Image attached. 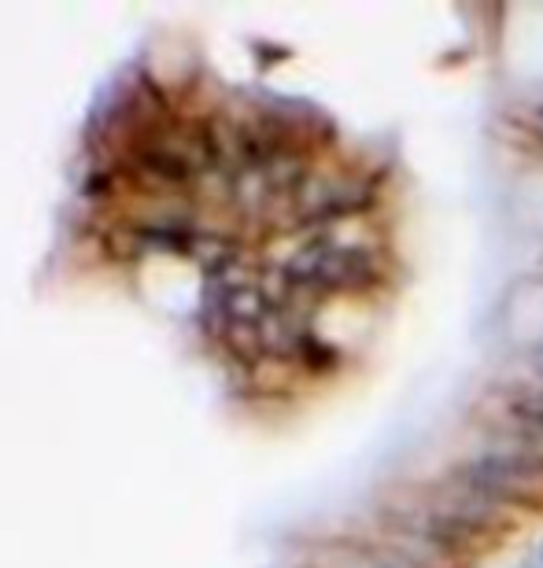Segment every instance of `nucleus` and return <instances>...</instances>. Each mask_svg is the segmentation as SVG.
Returning a JSON list of instances; mask_svg holds the SVG:
<instances>
[{
  "label": "nucleus",
  "mask_w": 543,
  "mask_h": 568,
  "mask_svg": "<svg viewBox=\"0 0 543 568\" xmlns=\"http://www.w3.org/2000/svg\"><path fill=\"white\" fill-rule=\"evenodd\" d=\"M444 480L489 498L511 514H529V509L543 506V443L489 425L484 447L451 465Z\"/></svg>",
  "instance_id": "obj_1"
},
{
  "label": "nucleus",
  "mask_w": 543,
  "mask_h": 568,
  "mask_svg": "<svg viewBox=\"0 0 543 568\" xmlns=\"http://www.w3.org/2000/svg\"><path fill=\"white\" fill-rule=\"evenodd\" d=\"M289 277L296 288L308 292H366L384 281L381 255L366 244H341V241H319L308 252L296 255L289 266Z\"/></svg>",
  "instance_id": "obj_2"
},
{
  "label": "nucleus",
  "mask_w": 543,
  "mask_h": 568,
  "mask_svg": "<svg viewBox=\"0 0 543 568\" xmlns=\"http://www.w3.org/2000/svg\"><path fill=\"white\" fill-rule=\"evenodd\" d=\"M529 130H533V138L543 141V100H536V104L529 108Z\"/></svg>",
  "instance_id": "obj_3"
},
{
  "label": "nucleus",
  "mask_w": 543,
  "mask_h": 568,
  "mask_svg": "<svg viewBox=\"0 0 543 568\" xmlns=\"http://www.w3.org/2000/svg\"><path fill=\"white\" fill-rule=\"evenodd\" d=\"M529 362H533V377H536V384H543V339H540V344L529 347Z\"/></svg>",
  "instance_id": "obj_4"
},
{
  "label": "nucleus",
  "mask_w": 543,
  "mask_h": 568,
  "mask_svg": "<svg viewBox=\"0 0 543 568\" xmlns=\"http://www.w3.org/2000/svg\"><path fill=\"white\" fill-rule=\"evenodd\" d=\"M540 565H543V536H540Z\"/></svg>",
  "instance_id": "obj_5"
},
{
  "label": "nucleus",
  "mask_w": 543,
  "mask_h": 568,
  "mask_svg": "<svg viewBox=\"0 0 543 568\" xmlns=\"http://www.w3.org/2000/svg\"><path fill=\"white\" fill-rule=\"evenodd\" d=\"M522 568H536V565H522Z\"/></svg>",
  "instance_id": "obj_6"
}]
</instances>
